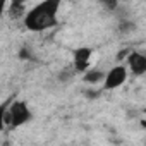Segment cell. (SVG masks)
Masks as SVG:
<instances>
[{"instance_id": "1", "label": "cell", "mask_w": 146, "mask_h": 146, "mask_svg": "<svg viewBox=\"0 0 146 146\" xmlns=\"http://www.w3.org/2000/svg\"><path fill=\"white\" fill-rule=\"evenodd\" d=\"M58 2L55 0H46V2L38 4L35 9H31L26 17H24V24L28 29L31 31H43L48 29L52 26L57 24V9H58Z\"/></svg>"}, {"instance_id": "2", "label": "cell", "mask_w": 146, "mask_h": 146, "mask_svg": "<svg viewBox=\"0 0 146 146\" xmlns=\"http://www.w3.org/2000/svg\"><path fill=\"white\" fill-rule=\"evenodd\" d=\"M31 119V112L24 102H14L4 113V125L19 127Z\"/></svg>"}, {"instance_id": "3", "label": "cell", "mask_w": 146, "mask_h": 146, "mask_svg": "<svg viewBox=\"0 0 146 146\" xmlns=\"http://www.w3.org/2000/svg\"><path fill=\"white\" fill-rule=\"evenodd\" d=\"M125 78H127V72L122 65H117L113 69H110V72L105 76V90H115L119 88L120 84L125 83Z\"/></svg>"}, {"instance_id": "4", "label": "cell", "mask_w": 146, "mask_h": 146, "mask_svg": "<svg viewBox=\"0 0 146 146\" xmlns=\"http://www.w3.org/2000/svg\"><path fill=\"white\" fill-rule=\"evenodd\" d=\"M91 55L90 48H78L74 52V70H86L90 67Z\"/></svg>"}, {"instance_id": "5", "label": "cell", "mask_w": 146, "mask_h": 146, "mask_svg": "<svg viewBox=\"0 0 146 146\" xmlns=\"http://www.w3.org/2000/svg\"><path fill=\"white\" fill-rule=\"evenodd\" d=\"M129 65L132 69V72L136 76H141L146 72V57L143 53H137V52H132L129 55Z\"/></svg>"}, {"instance_id": "6", "label": "cell", "mask_w": 146, "mask_h": 146, "mask_svg": "<svg viewBox=\"0 0 146 146\" xmlns=\"http://www.w3.org/2000/svg\"><path fill=\"white\" fill-rule=\"evenodd\" d=\"M24 14V4L19 2V0H12L9 4V16L12 19H17V17H23Z\"/></svg>"}, {"instance_id": "7", "label": "cell", "mask_w": 146, "mask_h": 146, "mask_svg": "<svg viewBox=\"0 0 146 146\" xmlns=\"http://www.w3.org/2000/svg\"><path fill=\"white\" fill-rule=\"evenodd\" d=\"M103 78H105V74H103L102 70H88L86 74H84V81H86V83H91V84L102 81Z\"/></svg>"}, {"instance_id": "8", "label": "cell", "mask_w": 146, "mask_h": 146, "mask_svg": "<svg viewBox=\"0 0 146 146\" xmlns=\"http://www.w3.org/2000/svg\"><path fill=\"white\" fill-rule=\"evenodd\" d=\"M4 113H5V105H0V129L4 127Z\"/></svg>"}, {"instance_id": "9", "label": "cell", "mask_w": 146, "mask_h": 146, "mask_svg": "<svg viewBox=\"0 0 146 146\" xmlns=\"http://www.w3.org/2000/svg\"><path fill=\"white\" fill-rule=\"evenodd\" d=\"M7 7V2H4V0H0V17H2V14H4V9Z\"/></svg>"}, {"instance_id": "10", "label": "cell", "mask_w": 146, "mask_h": 146, "mask_svg": "<svg viewBox=\"0 0 146 146\" xmlns=\"http://www.w3.org/2000/svg\"><path fill=\"white\" fill-rule=\"evenodd\" d=\"M19 57H21V58H29L28 50H26V48H24V50H21V52H19Z\"/></svg>"}, {"instance_id": "11", "label": "cell", "mask_w": 146, "mask_h": 146, "mask_svg": "<svg viewBox=\"0 0 146 146\" xmlns=\"http://www.w3.org/2000/svg\"><path fill=\"white\" fill-rule=\"evenodd\" d=\"M127 53H129V50H122L120 53H117V60H122V58H124Z\"/></svg>"}]
</instances>
